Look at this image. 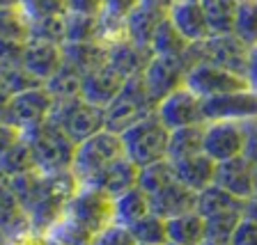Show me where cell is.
Listing matches in <instances>:
<instances>
[{
  "label": "cell",
  "mask_w": 257,
  "mask_h": 245,
  "mask_svg": "<svg viewBox=\"0 0 257 245\" xmlns=\"http://www.w3.org/2000/svg\"><path fill=\"white\" fill-rule=\"evenodd\" d=\"M138 172H140V167L136 165L134 160H128L126 156H124L117 163H112L106 172H101L90 186L103 190L106 195H110V197H117V195L126 192L128 188L138 186Z\"/></svg>",
  "instance_id": "obj_24"
},
{
  "label": "cell",
  "mask_w": 257,
  "mask_h": 245,
  "mask_svg": "<svg viewBox=\"0 0 257 245\" xmlns=\"http://www.w3.org/2000/svg\"><path fill=\"white\" fill-rule=\"evenodd\" d=\"M53 103H55L53 96L48 94V90L44 85L32 87V90H26V92H19V94L12 96L10 106H7L5 122H10L12 126L21 128V131L32 128L51 117Z\"/></svg>",
  "instance_id": "obj_11"
},
{
  "label": "cell",
  "mask_w": 257,
  "mask_h": 245,
  "mask_svg": "<svg viewBox=\"0 0 257 245\" xmlns=\"http://www.w3.org/2000/svg\"><path fill=\"white\" fill-rule=\"evenodd\" d=\"M23 140L28 142L35 158V167L42 172H67L71 170L76 154V142L55 126L51 119L37 124L32 128L21 131Z\"/></svg>",
  "instance_id": "obj_3"
},
{
  "label": "cell",
  "mask_w": 257,
  "mask_h": 245,
  "mask_svg": "<svg viewBox=\"0 0 257 245\" xmlns=\"http://www.w3.org/2000/svg\"><path fill=\"white\" fill-rule=\"evenodd\" d=\"M128 231L134 234L136 243H145V245H166L168 243V227L166 220L159 218L156 213H147L140 220H136Z\"/></svg>",
  "instance_id": "obj_35"
},
{
  "label": "cell",
  "mask_w": 257,
  "mask_h": 245,
  "mask_svg": "<svg viewBox=\"0 0 257 245\" xmlns=\"http://www.w3.org/2000/svg\"><path fill=\"white\" fill-rule=\"evenodd\" d=\"M92 245H136V238H134V234L128 231V227L112 222L94 236Z\"/></svg>",
  "instance_id": "obj_43"
},
{
  "label": "cell",
  "mask_w": 257,
  "mask_h": 245,
  "mask_svg": "<svg viewBox=\"0 0 257 245\" xmlns=\"http://www.w3.org/2000/svg\"><path fill=\"white\" fill-rule=\"evenodd\" d=\"M138 5H140V0H103V14L110 16V19L124 21Z\"/></svg>",
  "instance_id": "obj_46"
},
{
  "label": "cell",
  "mask_w": 257,
  "mask_h": 245,
  "mask_svg": "<svg viewBox=\"0 0 257 245\" xmlns=\"http://www.w3.org/2000/svg\"><path fill=\"white\" fill-rule=\"evenodd\" d=\"M188 46H191V42H186V37L177 30L175 23L168 16L159 23V28L154 30V37H152V44H150L152 53L166 55V58H179V55H184L188 51Z\"/></svg>",
  "instance_id": "obj_30"
},
{
  "label": "cell",
  "mask_w": 257,
  "mask_h": 245,
  "mask_svg": "<svg viewBox=\"0 0 257 245\" xmlns=\"http://www.w3.org/2000/svg\"><path fill=\"white\" fill-rule=\"evenodd\" d=\"M126 154H124V144L119 133H112V131L103 128L92 138L76 144L71 172H74L80 186H90L101 172H106L112 163H117Z\"/></svg>",
  "instance_id": "obj_4"
},
{
  "label": "cell",
  "mask_w": 257,
  "mask_h": 245,
  "mask_svg": "<svg viewBox=\"0 0 257 245\" xmlns=\"http://www.w3.org/2000/svg\"><path fill=\"white\" fill-rule=\"evenodd\" d=\"M152 58H154V53L150 46H140L131 39H119V42L108 46V64L126 80L134 76H143Z\"/></svg>",
  "instance_id": "obj_21"
},
{
  "label": "cell",
  "mask_w": 257,
  "mask_h": 245,
  "mask_svg": "<svg viewBox=\"0 0 257 245\" xmlns=\"http://www.w3.org/2000/svg\"><path fill=\"white\" fill-rule=\"evenodd\" d=\"M168 227V243L177 245H200L207 238V229H204V218L198 211L191 213H182L177 218L166 220Z\"/></svg>",
  "instance_id": "obj_27"
},
{
  "label": "cell",
  "mask_w": 257,
  "mask_h": 245,
  "mask_svg": "<svg viewBox=\"0 0 257 245\" xmlns=\"http://www.w3.org/2000/svg\"><path fill=\"white\" fill-rule=\"evenodd\" d=\"M150 213V197L140 186L128 188L126 192L112 197V222L131 227L136 220Z\"/></svg>",
  "instance_id": "obj_26"
},
{
  "label": "cell",
  "mask_w": 257,
  "mask_h": 245,
  "mask_svg": "<svg viewBox=\"0 0 257 245\" xmlns=\"http://www.w3.org/2000/svg\"><path fill=\"white\" fill-rule=\"evenodd\" d=\"M23 46L21 39H0V71L19 67L23 62Z\"/></svg>",
  "instance_id": "obj_44"
},
{
  "label": "cell",
  "mask_w": 257,
  "mask_h": 245,
  "mask_svg": "<svg viewBox=\"0 0 257 245\" xmlns=\"http://www.w3.org/2000/svg\"><path fill=\"white\" fill-rule=\"evenodd\" d=\"M168 19L186 37V42L195 44L209 37L207 14H204L202 0H172L170 10H168Z\"/></svg>",
  "instance_id": "obj_18"
},
{
  "label": "cell",
  "mask_w": 257,
  "mask_h": 245,
  "mask_svg": "<svg viewBox=\"0 0 257 245\" xmlns=\"http://www.w3.org/2000/svg\"><path fill=\"white\" fill-rule=\"evenodd\" d=\"M19 140H21V128L12 126L10 122H0V156L12 149Z\"/></svg>",
  "instance_id": "obj_48"
},
{
  "label": "cell",
  "mask_w": 257,
  "mask_h": 245,
  "mask_svg": "<svg viewBox=\"0 0 257 245\" xmlns=\"http://www.w3.org/2000/svg\"><path fill=\"white\" fill-rule=\"evenodd\" d=\"M204 14H207L209 35H230L234 32L236 10L239 3L236 0H202Z\"/></svg>",
  "instance_id": "obj_32"
},
{
  "label": "cell",
  "mask_w": 257,
  "mask_h": 245,
  "mask_svg": "<svg viewBox=\"0 0 257 245\" xmlns=\"http://www.w3.org/2000/svg\"><path fill=\"white\" fill-rule=\"evenodd\" d=\"M252 176H255V188H257V160H252Z\"/></svg>",
  "instance_id": "obj_56"
},
{
  "label": "cell",
  "mask_w": 257,
  "mask_h": 245,
  "mask_svg": "<svg viewBox=\"0 0 257 245\" xmlns=\"http://www.w3.org/2000/svg\"><path fill=\"white\" fill-rule=\"evenodd\" d=\"M19 204L26 211L30 229L46 234L60 218L69 204L71 195L78 190V179L74 172H42L32 170L28 174L10 179Z\"/></svg>",
  "instance_id": "obj_1"
},
{
  "label": "cell",
  "mask_w": 257,
  "mask_h": 245,
  "mask_svg": "<svg viewBox=\"0 0 257 245\" xmlns=\"http://www.w3.org/2000/svg\"><path fill=\"white\" fill-rule=\"evenodd\" d=\"M112 224V197L99 188L78 186L62 218L46 231L60 245H92L94 236Z\"/></svg>",
  "instance_id": "obj_2"
},
{
  "label": "cell",
  "mask_w": 257,
  "mask_h": 245,
  "mask_svg": "<svg viewBox=\"0 0 257 245\" xmlns=\"http://www.w3.org/2000/svg\"><path fill=\"white\" fill-rule=\"evenodd\" d=\"M147 197H150V211L163 220L177 218V215H182V213H191L198 206V192L186 188L184 183L177 181V179L166 183L159 190L150 192Z\"/></svg>",
  "instance_id": "obj_15"
},
{
  "label": "cell",
  "mask_w": 257,
  "mask_h": 245,
  "mask_svg": "<svg viewBox=\"0 0 257 245\" xmlns=\"http://www.w3.org/2000/svg\"><path fill=\"white\" fill-rule=\"evenodd\" d=\"M48 245H60V243H55V240H51V238H48Z\"/></svg>",
  "instance_id": "obj_58"
},
{
  "label": "cell",
  "mask_w": 257,
  "mask_h": 245,
  "mask_svg": "<svg viewBox=\"0 0 257 245\" xmlns=\"http://www.w3.org/2000/svg\"><path fill=\"white\" fill-rule=\"evenodd\" d=\"M243 156L250 160H257V119L246 122V149Z\"/></svg>",
  "instance_id": "obj_49"
},
{
  "label": "cell",
  "mask_w": 257,
  "mask_h": 245,
  "mask_svg": "<svg viewBox=\"0 0 257 245\" xmlns=\"http://www.w3.org/2000/svg\"><path fill=\"white\" fill-rule=\"evenodd\" d=\"M67 12L101 16L103 14V0H67Z\"/></svg>",
  "instance_id": "obj_47"
},
{
  "label": "cell",
  "mask_w": 257,
  "mask_h": 245,
  "mask_svg": "<svg viewBox=\"0 0 257 245\" xmlns=\"http://www.w3.org/2000/svg\"><path fill=\"white\" fill-rule=\"evenodd\" d=\"M168 10L170 7H163L159 3H152V0H140V5L124 19L126 39H131L134 44H140V46H150L154 30L168 16Z\"/></svg>",
  "instance_id": "obj_20"
},
{
  "label": "cell",
  "mask_w": 257,
  "mask_h": 245,
  "mask_svg": "<svg viewBox=\"0 0 257 245\" xmlns=\"http://www.w3.org/2000/svg\"><path fill=\"white\" fill-rule=\"evenodd\" d=\"M188 62L184 55L179 58H166V55H154L147 64V69L143 71V80L147 90H150L152 99L156 103H161L168 94H172L175 90L184 87L188 74Z\"/></svg>",
  "instance_id": "obj_10"
},
{
  "label": "cell",
  "mask_w": 257,
  "mask_h": 245,
  "mask_svg": "<svg viewBox=\"0 0 257 245\" xmlns=\"http://www.w3.org/2000/svg\"><path fill=\"white\" fill-rule=\"evenodd\" d=\"M200 245H232V243H227V240H211V238H204Z\"/></svg>",
  "instance_id": "obj_54"
},
{
  "label": "cell",
  "mask_w": 257,
  "mask_h": 245,
  "mask_svg": "<svg viewBox=\"0 0 257 245\" xmlns=\"http://www.w3.org/2000/svg\"><path fill=\"white\" fill-rule=\"evenodd\" d=\"M0 39H28V21L16 7H0Z\"/></svg>",
  "instance_id": "obj_40"
},
{
  "label": "cell",
  "mask_w": 257,
  "mask_h": 245,
  "mask_svg": "<svg viewBox=\"0 0 257 245\" xmlns=\"http://www.w3.org/2000/svg\"><path fill=\"white\" fill-rule=\"evenodd\" d=\"M243 215H246V218L257 220V192L252 195L250 199H246V208H243Z\"/></svg>",
  "instance_id": "obj_53"
},
{
  "label": "cell",
  "mask_w": 257,
  "mask_h": 245,
  "mask_svg": "<svg viewBox=\"0 0 257 245\" xmlns=\"http://www.w3.org/2000/svg\"><path fill=\"white\" fill-rule=\"evenodd\" d=\"M246 3H257V0H246Z\"/></svg>",
  "instance_id": "obj_59"
},
{
  "label": "cell",
  "mask_w": 257,
  "mask_h": 245,
  "mask_svg": "<svg viewBox=\"0 0 257 245\" xmlns=\"http://www.w3.org/2000/svg\"><path fill=\"white\" fill-rule=\"evenodd\" d=\"M0 78L5 80L7 90L12 92V94H19V92H26V90H32V87H39L44 85V83H39L35 76L30 74V71L23 67V64H19V67H12V69H5L0 71Z\"/></svg>",
  "instance_id": "obj_42"
},
{
  "label": "cell",
  "mask_w": 257,
  "mask_h": 245,
  "mask_svg": "<svg viewBox=\"0 0 257 245\" xmlns=\"http://www.w3.org/2000/svg\"><path fill=\"white\" fill-rule=\"evenodd\" d=\"M30 229L26 211L19 204V197L14 195V188L10 183V176L0 174V234L7 240L26 234Z\"/></svg>",
  "instance_id": "obj_22"
},
{
  "label": "cell",
  "mask_w": 257,
  "mask_h": 245,
  "mask_svg": "<svg viewBox=\"0 0 257 245\" xmlns=\"http://www.w3.org/2000/svg\"><path fill=\"white\" fill-rule=\"evenodd\" d=\"M243 208H246V199H239L236 195L227 192L225 188L216 186V183H211V186H207L204 190L198 192V206H195V211L202 218L214 215V213H225V211H241L243 213Z\"/></svg>",
  "instance_id": "obj_28"
},
{
  "label": "cell",
  "mask_w": 257,
  "mask_h": 245,
  "mask_svg": "<svg viewBox=\"0 0 257 245\" xmlns=\"http://www.w3.org/2000/svg\"><path fill=\"white\" fill-rule=\"evenodd\" d=\"M19 10L26 21L44 19V16L67 14V0H19Z\"/></svg>",
  "instance_id": "obj_41"
},
{
  "label": "cell",
  "mask_w": 257,
  "mask_h": 245,
  "mask_svg": "<svg viewBox=\"0 0 257 245\" xmlns=\"http://www.w3.org/2000/svg\"><path fill=\"white\" fill-rule=\"evenodd\" d=\"M204 122H250L257 119V92L239 90L202 99Z\"/></svg>",
  "instance_id": "obj_12"
},
{
  "label": "cell",
  "mask_w": 257,
  "mask_h": 245,
  "mask_svg": "<svg viewBox=\"0 0 257 245\" xmlns=\"http://www.w3.org/2000/svg\"><path fill=\"white\" fill-rule=\"evenodd\" d=\"M230 243L232 245H257V220L243 215L241 222L236 224Z\"/></svg>",
  "instance_id": "obj_45"
},
{
  "label": "cell",
  "mask_w": 257,
  "mask_h": 245,
  "mask_svg": "<svg viewBox=\"0 0 257 245\" xmlns=\"http://www.w3.org/2000/svg\"><path fill=\"white\" fill-rule=\"evenodd\" d=\"M12 92L7 90V85H5V80L0 78V122H5V115H7V106H10V101H12Z\"/></svg>",
  "instance_id": "obj_52"
},
{
  "label": "cell",
  "mask_w": 257,
  "mask_h": 245,
  "mask_svg": "<svg viewBox=\"0 0 257 245\" xmlns=\"http://www.w3.org/2000/svg\"><path fill=\"white\" fill-rule=\"evenodd\" d=\"M204 126L207 124H195V126H184L170 131V142H168V158H188L195 154H204Z\"/></svg>",
  "instance_id": "obj_29"
},
{
  "label": "cell",
  "mask_w": 257,
  "mask_h": 245,
  "mask_svg": "<svg viewBox=\"0 0 257 245\" xmlns=\"http://www.w3.org/2000/svg\"><path fill=\"white\" fill-rule=\"evenodd\" d=\"M101 35V16L92 14H64V44H80V42H99Z\"/></svg>",
  "instance_id": "obj_31"
},
{
  "label": "cell",
  "mask_w": 257,
  "mask_h": 245,
  "mask_svg": "<svg viewBox=\"0 0 257 245\" xmlns=\"http://www.w3.org/2000/svg\"><path fill=\"white\" fill-rule=\"evenodd\" d=\"M236 3H241V0H236Z\"/></svg>",
  "instance_id": "obj_63"
},
{
  "label": "cell",
  "mask_w": 257,
  "mask_h": 245,
  "mask_svg": "<svg viewBox=\"0 0 257 245\" xmlns=\"http://www.w3.org/2000/svg\"><path fill=\"white\" fill-rule=\"evenodd\" d=\"M124 144V154L128 160H134L138 167L168 158V142H170V128L161 122L159 115L136 122L126 131L119 133Z\"/></svg>",
  "instance_id": "obj_5"
},
{
  "label": "cell",
  "mask_w": 257,
  "mask_h": 245,
  "mask_svg": "<svg viewBox=\"0 0 257 245\" xmlns=\"http://www.w3.org/2000/svg\"><path fill=\"white\" fill-rule=\"evenodd\" d=\"M51 122L60 126L76 144L92 138L94 133L106 128V110L94 103L85 101L83 96L55 101L51 110Z\"/></svg>",
  "instance_id": "obj_8"
},
{
  "label": "cell",
  "mask_w": 257,
  "mask_h": 245,
  "mask_svg": "<svg viewBox=\"0 0 257 245\" xmlns=\"http://www.w3.org/2000/svg\"><path fill=\"white\" fill-rule=\"evenodd\" d=\"M124 83H126V78H124L122 74H117L110 64H103V67H99V69L83 76L80 96H83L85 101H90L106 110L112 103V99L122 92Z\"/></svg>",
  "instance_id": "obj_17"
},
{
  "label": "cell",
  "mask_w": 257,
  "mask_h": 245,
  "mask_svg": "<svg viewBox=\"0 0 257 245\" xmlns=\"http://www.w3.org/2000/svg\"><path fill=\"white\" fill-rule=\"evenodd\" d=\"M10 245H48V236L39 234V231H35V229H28L26 234L12 238Z\"/></svg>",
  "instance_id": "obj_50"
},
{
  "label": "cell",
  "mask_w": 257,
  "mask_h": 245,
  "mask_svg": "<svg viewBox=\"0 0 257 245\" xmlns=\"http://www.w3.org/2000/svg\"><path fill=\"white\" fill-rule=\"evenodd\" d=\"M19 0H0V7H16Z\"/></svg>",
  "instance_id": "obj_55"
},
{
  "label": "cell",
  "mask_w": 257,
  "mask_h": 245,
  "mask_svg": "<svg viewBox=\"0 0 257 245\" xmlns=\"http://www.w3.org/2000/svg\"><path fill=\"white\" fill-rule=\"evenodd\" d=\"M136 245H145V243H136Z\"/></svg>",
  "instance_id": "obj_62"
},
{
  "label": "cell",
  "mask_w": 257,
  "mask_h": 245,
  "mask_svg": "<svg viewBox=\"0 0 257 245\" xmlns=\"http://www.w3.org/2000/svg\"><path fill=\"white\" fill-rule=\"evenodd\" d=\"M166 245H177V243H166Z\"/></svg>",
  "instance_id": "obj_61"
},
{
  "label": "cell",
  "mask_w": 257,
  "mask_h": 245,
  "mask_svg": "<svg viewBox=\"0 0 257 245\" xmlns=\"http://www.w3.org/2000/svg\"><path fill=\"white\" fill-rule=\"evenodd\" d=\"M156 115L161 122L166 124L170 131L184 126H195V124H207L204 122V110H202V99L195 92H191L186 85L168 94L163 101L156 106Z\"/></svg>",
  "instance_id": "obj_13"
},
{
  "label": "cell",
  "mask_w": 257,
  "mask_h": 245,
  "mask_svg": "<svg viewBox=\"0 0 257 245\" xmlns=\"http://www.w3.org/2000/svg\"><path fill=\"white\" fill-rule=\"evenodd\" d=\"M246 149V122H207L204 126V154L216 163L243 156Z\"/></svg>",
  "instance_id": "obj_14"
},
{
  "label": "cell",
  "mask_w": 257,
  "mask_h": 245,
  "mask_svg": "<svg viewBox=\"0 0 257 245\" xmlns=\"http://www.w3.org/2000/svg\"><path fill=\"white\" fill-rule=\"evenodd\" d=\"M246 78L250 83V87L257 92V44L250 46V55H248V69H246Z\"/></svg>",
  "instance_id": "obj_51"
},
{
  "label": "cell",
  "mask_w": 257,
  "mask_h": 245,
  "mask_svg": "<svg viewBox=\"0 0 257 245\" xmlns=\"http://www.w3.org/2000/svg\"><path fill=\"white\" fill-rule=\"evenodd\" d=\"M243 213L241 211H225V213H214L204 218V229H207V238L211 240H232L236 224L241 222Z\"/></svg>",
  "instance_id": "obj_38"
},
{
  "label": "cell",
  "mask_w": 257,
  "mask_h": 245,
  "mask_svg": "<svg viewBox=\"0 0 257 245\" xmlns=\"http://www.w3.org/2000/svg\"><path fill=\"white\" fill-rule=\"evenodd\" d=\"M28 39L48 44H64V14L62 16H44L28 21Z\"/></svg>",
  "instance_id": "obj_36"
},
{
  "label": "cell",
  "mask_w": 257,
  "mask_h": 245,
  "mask_svg": "<svg viewBox=\"0 0 257 245\" xmlns=\"http://www.w3.org/2000/svg\"><path fill=\"white\" fill-rule=\"evenodd\" d=\"M80 83H83V74L64 62L51 78L44 83V87L48 90V94L53 96V101H64V99H74L80 96Z\"/></svg>",
  "instance_id": "obj_33"
},
{
  "label": "cell",
  "mask_w": 257,
  "mask_h": 245,
  "mask_svg": "<svg viewBox=\"0 0 257 245\" xmlns=\"http://www.w3.org/2000/svg\"><path fill=\"white\" fill-rule=\"evenodd\" d=\"M170 163H172V170H175V179L179 183H184L186 188H191V190L200 192L214 183L216 160L209 158L207 154L177 158V160H170Z\"/></svg>",
  "instance_id": "obj_23"
},
{
  "label": "cell",
  "mask_w": 257,
  "mask_h": 245,
  "mask_svg": "<svg viewBox=\"0 0 257 245\" xmlns=\"http://www.w3.org/2000/svg\"><path fill=\"white\" fill-rule=\"evenodd\" d=\"M214 183L236 195L239 199H250L257 192L255 176H252V160L246 156H236L216 163Z\"/></svg>",
  "instance_id": "obj_16"
},
{
  "label": "cell",
  "mask_w": 257,
  "mask_h": 245,
  "mask_svg": "<svg viewBox=\"0 0 257 245\" xmlns=\"http://www.w3.org/2000/svg\"><path fill=\"white\" fill-rule=\"evenodd\" d=\"M3 245H10V240H5V243H3Z\"/></svg>",
  "instance_id": "obj_60"
},
{
  "label": "cell",
  "mask_w": 257,
  "mask_h": 245,
  "mask_svg": "<svg viewBox=\"0 0 257 245\" xmlns=\"http://www.w3.org/2000/svg\"><path fill=\"white\" fill-rule=\"evenodd\" d=\"M62 53H64V62L71 64L83 76L108 64V46L103 42L62 44Z\"/></svg>",
  "instance_id": "obj_25"
},
{
  "label": "cell",
  "mask_w": 257,
  "mask_h": 245,
  "mask_svg": "<svg viewBox=\"0 0 257 245\" xmlns=\"http://www.w3.org/2000/svg\"><path fill=\"white\" fill-rule=\"evenodd\" d=\"M170 181H175V170H172L170 158L150 163V165L140 167V172H138V186L143 188L147 195L154 192V190H159V188H163Z\"/></svg>",
  "instance_id": "obj_37"
},
{
  "label": "cell",
  "mask_w": 257,
  "mask_h": 245,
  "mask_svg": "<svg viewBox=\"0 0 257 245\" xmlns=\"http://www.w3.org/2000/svg\"><path fill=\"white\" fill-rule=\"evenodd\" d=\"M156 106L159 103L152 99L143 76H134L124 83L122 92L106 108V128L112 133H122L136 122L154 115Z\"/></svg>",
  "instance_id": "obj_7"
},
{
  "label": "cell",
  "mask_w": 257,
  "mask_h": 245,
  "mask_svg": "<svg viewBox=\"0 0 257 245\" xmlns=\"http://www.w3.org/2000/svg\"><path fill=\"white\" fill-rule=\"evenodd\" d=\"M21 64L39 80V83H46V80L64 64L62 46H60V44L32 42V39H26Z\"/></svg>",
  "instance_id": "obj_19"
},
{
  "label": "cell",
  "mask_w": 257,
  "mask_h": 245,
  "mask_svg": "<svg viewBox=\"0 0 257 245\" xmlns=\"http://www.w3.org/2000/svg\"><path fill=\"white\" fill-rule=\"evenodd\" d=\"M184 85L191 92H195L200 99H211V96L230 94V92H239V90H252L246 76L227 71L223 67H216V64H207V62L193 64L186 74V83Z\"/></svg>",
  "instance_id": "obj_9"
},
{
  "label": "cell",
  "mask_w": 257,
  "mask_h": 245,
  "mask_svg": "<svg viewBox=\"0 0 257 245\" xmlns=\"http://www.w3.org/2000/svg\"><path fill=\"white\" fill-rule=\"evenodd\" d=\"M37 170L35 167V158H32V151L30 147H28V142L21 140L12 147V149H7L5 154L0 156V174L5 176H21V174H28V172Z\"/></svg>",
  "instance_id": "obj_34"
},
{
  "label": "cell",
  "mask_w": 257,
  "mask_h": 245,
  "mask_svg": "<svg viewBox=\"0 0 257 245\" xmlns=\"http://www.w3.org/2000/svg\"><path fill=\"white\" fill-rule=\"evenodd\" d=\"M5 240H7V238H5V236H3V234H0V245L5 243Z\"/></svg>",
  "instance_id": "obj_57"
},
{
  "label": "cell",
  "mask_w": 257,
  "mask_h": 245,
  "mask_svg": "<svg viewBox=\"0 0 257 245\" xmlns=\"http://www.w3.org/2000/svg\"><path fill=\"white\" fill-rule=\"evenodd\" d=\"M234 35L241 42H246L248 46L257 44V3H246V0L239 3L236 21H234Z\"/></svg>",
  "instance_id": "obj_39"
},
{
  "label": "cell",
  "mask_w": 257,
  "mask_h": 245,
  "mask_svg": "<svg viewBox=\"0 0 257 245\" xmlns=\"http://www.w3.org/2000/svg\"><path fill=\"white\" fill-rule=\"evenodd\" d=\"M248 55H250V46L246 42H241L234 32H230V35H209L202 42L191 44L184 58H186L188 67L198 62H207L246 76Z\"/></svg>",
  "instance_id": "obj_6"
}]
</instances>
